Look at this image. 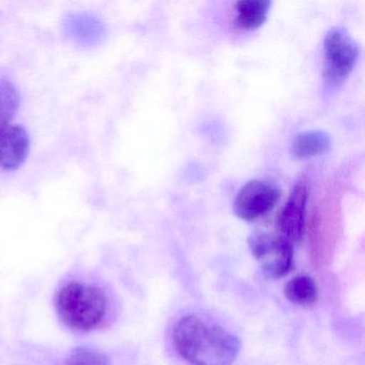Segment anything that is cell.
<instances>
[{
    "label": "cell",
    "instance_id": "obj_1",
    "mask_svg": "<svg viewBox=\"0 0 365 365\" xmlns=\"http://www.w3.org/2000/svg\"><path fill=\"white\" fill-rule=\"evenodd\" d=\"M177 354L192 365H232L238 356V337L195 315L179 319L173 330Z\"/></svg>",
    "mask_w": 365,
    "mask_h": 365
},
{
    "label": "cell",
    "instance_id": "obj_2",
    "mask_svg": "<svg viewBox=\"0 0 365 365\" xmlns=\"http://www.w3.org/2000/svg\"><path fill=\"white\" fill-rule=\"evenodd\" d=\"M55 307L61 322L76 332L101 328L110 312V300L102 288L84 282H70L57 292Z\"/></svg>",
    "mask_w": 365,
    "mask_h": 365
},
{
    "label": "cell",
    "instance_id": "obj_3",
    "mask_svg": "<svg viewBox=\"0 0 365 365\" xmlns=\"http://www.w3.org/2000/svg\"><path fill=\"white\" fill-rule=\"evenodd\" d=\"M247 242L252 255L267 277L279 279L294 268V247L285 237L257 230L249 237Z\"/></svg>",
    "mask_w": 365,
    "mask_h": 365
},
{
    "label": "cell",
    "instance_id": "obj_4",
    "mask_svg": "<svg viewBox=\"0 0 365 365\" xmlns=\"http://www.w3.org/2000/svg\"><path fill=\"white\" fill-rule=\"evenodd\" d=\"M324 76L329 86H337L354 70L360 50L347 31L332 29L327 33L324 41Z\"/></svg>",
    "mask_w": 365,
    "mask_h": 365
},
{
    "label": "cell",
    "instance_id": "obj_5",
    "mask_svg": "<svg viewBox=\"0 0 365 365\" xmlns=\"http://www.w3.org/2000/svg\"><path fill=\"white\" fill-rule=\"evenodd\" d=\"M279 195L277 187L269 181H249L239 190L235 198V213L243 221H255L274 208Z\"/></svg>",
    "mask_w": 365,
    "mask_h": 365
},
{
    "label": "cell",
    "instance_id": "obj_6",
    "mask_svg": "<svg viewBox=\"0 0 365 365\" xmlns=\"http://www.w3.org/2000/svg\"><path fill=\"white\" fill-rule=\"evenodd\" d=\"M309 192V180L307 177H302L294 185L277 219V227L281 236L285 237L290 242L300 241L304 235Z\"/></svg>",
    "mask_w": 365,
    "mask_h": 365
},
{
    "label": "cell",
    "instance_id": "obj_7",
    "mask_svg": "<svg viewBox=\"0 0 365 365\" xmlns=\"http://www.w3.org/2000/svg\"><path fill=\"white\" fill-rule=\"evenodd\" d=\"M29 135L22 125H9L0 133V168L18 170L29 153Z\"/></svg>",
    "mask_w": 365,
    "mask_h": 365
},
{
    "label": "cell",
    "instance_id": "obj_8",
    "mask_svg": "<svg viewBox=\"0 0 365 365\" xmlns=\"http://www.w3.org/2000/svg\"><path fill=\"white\" fill-rule=\"evenodd\" d=\"M269 0H241L234 6V24L243 31H255L264 22L270 11Z\"/></svg>",
    "mask_w": 365,
    "mask_h": 365
},
{
    "label": "cell",
    "instance_id": "obj_9",
    "mask_svg": "<svg viewBox=\"0 0 365 365\" xmlns=\"http://www.w3.org/2000/svg\"><path fill=\"white\" fill-rule=\"evenodd\" d=\"M68 35L83 46L96 44L103 35V26L99 20L88 14H73L66 21Z\"/></svg>",
    "mask_w": 365,
    "mask_h": 365
},
{
    "label": "cell",
    "instance_id": "obj_10",
    "mask_svg": "<svg viewBox=\"0 0 365 365\" xmlns=\"http://www.w3.org/2000/svg\"><path fill=\"white\" fill-rule=\"evenodd\" d=\"M330 148V136L320 130L301 132L294 138L292 144V155L300 159L324 155Z\"/></svg>",
    "mask_w": 365,
    "mask_h": 365
},
{
    "label": "cell",
    "instance_id": "obj_11",
    "mask_svg": "<svg viewBox=\"0 0 365 365\" xmlns=\"http://www.w3.org/2000/svg\"><path fill=\"white\" fill-rule=\"evenodd\" d=\"M286 299L298 307H312L317 302L318 288L313 277L301 274L292 277L284 287Z\"/></svg>",
    "mask_w": 365,
    "mask_h": 365
},
{
    "label": "cell",
    "instance_id": "obj_12",
    "mask_svg": "<svg viewBox=\"0 0 365 365\" xmlns=\"http://www.w3.org/2000/svg\"><path fill=\"white\" fill-rule=\"evenodd\" d=\"M20 104V93L7 80H0V133L7 129Z\"/></svg>",
    "mask_w": 365,
    "mask_h": 365
},
{
    "label": "cell",
    "instance_id": "obj_13",
    "mask_svg": "<svg viewBox=\"0 0 365 365\" xmlns=\"http://www.w3.org/2000/svg\"><path fill=\"white\" fill-rule=\"evenodd\" d=\"M65 365H110L108 356L89 347L74 349L66 360Z\"/></svg>",
    "mask_w": 365,
    "mask_h": 365
}]
</instances>
